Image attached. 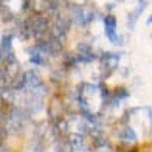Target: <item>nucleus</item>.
I'll use <instances>...</instances> for the list:
<instances>
[{"mask_svg":"<svg viewBox=\"0 0 152 152\" xmlns=\"http://www.w3.org/2000/svg\"><path fill=\"white\" fill-rule=\"evenodd\" d=\"M106 30H107V36L110 37V40H116V36H115V20L113 17H107L106 20Z\"/></svg>","mask_w":152,"mask_h":152,"instance_id":"nucleus-1","label":"nucleus"},{"mask_svg":"<svg viewBox=\"0 0 152 152\" xmlns=\"http://www.w3.org/2000/svg\"><path fill=\"white\" fill-rule=\"evenodd\" d=\"M149 23H152V16H151V19H149Z\"/></svg>","mask_w":152,"mask_h":152,"instance_id":"nucleus-2","label":"nucleus"}]
</instances>
